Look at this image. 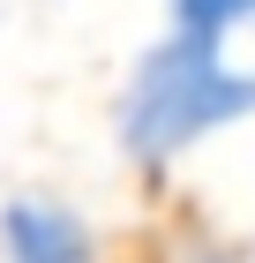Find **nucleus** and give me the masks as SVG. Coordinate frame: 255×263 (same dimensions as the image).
<instances>
[{
	"label": "nucleus",
	"instance_id": "1",
	"mask_svg": "<svg viewBox=\"0 0 255 263\" xmlns=\"http://www.w3.org/2000/svg\"><path fill=\"white\" fill-rule=\"evenodd\" d=\"M255 113V68H233L225 45H203V38H165L143 53L128 98H120V143L128 158L143 165H165L180 158L188 143H203L210 128L225 121H248Z\"/></svg>",
	"mask_w": 255,
	"mask_h": 263
},
{
	"label": "nucleus",
	"instance_id": "2",
	"mask_svg": "<svg viewBox=\"0 0 255 263\" xmlns=\"http://www.w3.org/2000/svg\"><path fill=\"white\" fill-rule=\"evenodd\" d=\"M0 248L8 263H90V226L45 196H23L0 211Z\"/></svg>",
	"mask_w": 255,
	"mask_h": 263
},
{
	"label": "nucleus",
	"instance_id": "3",
	"mask_svg": "<svg viewBox=\"0 0 255 263\" xmlns=\"http://www.w3.org/2000/svg\"><path fill=\"white\" fill-rule=\"evenodd\" d=\"M248 15H255V0H173V30L203 45H225Z\"/></svg>",
	"mask_w": 255,
	"mask_h": 263
},
{
	"label": "nucleus",
	"instance_id": "4",
	"mask_svg": "<svg viewBox=\"0 0 255 263\" xmlns=\"http://www.w3.org/2000/svg\"><path fill=\"white\" fill-rule=\"evenodd\" d=\"M195 263H233V256H195Z\"/></svg>",
	"mask_w": 255,
	"mask_h": 263
}]
</instances>
